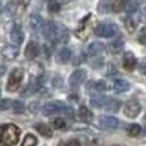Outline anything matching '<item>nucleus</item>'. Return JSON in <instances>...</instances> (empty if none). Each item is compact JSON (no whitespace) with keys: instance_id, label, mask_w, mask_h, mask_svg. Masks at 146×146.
Masks as SVG:
<instances>
[{"instance_id":"1","label":"nucleus","mask_w":146,"mask_h":146,"mask_svg":"<svg viewBox=\"0 0 146 146\" xmlns=\"http://www.w3.org/2000/svg\"><path fill=\"white\" fill-rule=\"evenodd\" d=\"M21 129L15 124H4L0 127V144L5 146H13L18 142Z\"/></svg>"},{"instance_id":"2","label":"nucleus","mask_w":146,"mask_h":146,"mask_svg":"<svg viewBox=\"0 0 146 146\" xmlns=\"http://www.w3.org/2000/svg\"><path fill=\"white\" fill-rule=\"evenodd\" d=\"M23 77H25V71L21 68H15L14 71L10 73L9 80H8V85H7V90L9 92H14L22 85Z\"/></svg>"},{"instance_id":"3","label":"nucleus","mask_w":146,"mask_h":146,"mask_svg":"<svg viewBox=\"0 0 146 146\" xmlns=\"http://www.w3.org/2000/svg\"><path fill=\"white\" fill-rule=\"evenodd\" d=\"M117 32V27L111 23H101L95 28V33L100 37H111Z\"/></svg>"},{"instance_id":"4","label":"nucleus","mask_w":146,"mask_h":146,"mask_svg":"<svg viewBox=\"0 0 146 146\" xmlns=\"http://www.w3.org/2000/svg\"><path fill=\"white\" fill-rule=\"evenodd\" d=\"M66 108V104L60 100H53L50 103L45 104L42 108V113L45 115H51V114H55V113H59L62 111L63 109Z\"/></svg>"},{"instance_id":"5","label":"nucleus","mask_w":146,"mask_h":146,"mask_svg":"<svg viewBox=\"0 0 146 146\" xmlns=\"http://www.w3.org/2000/svg\"><path fill=\"white\" fill-rule=\"evenodd\" d=\"M141 111V104L137 100H129L128 103L124 105V115L128 118H136Z\"/></svg>"},{"instance_id":"6","label":"nucleus","mask_w":146,"mask_h":146,"mask_svg":"<svg viewBox=\"0 0 146 146\" xmlns=\"http://www.w3.org/2000/svg\"><path fill=\"white\" fill-rule=\"evenodd\" d=\"M86 78H87V72L85 69H76L69 77V85L73 88L78 87L80 85H82L85 82Z\"/></svg>"},{"instance_id":"7","label":"nucleus","mask_w":146,"mask_h":146,"mask_svg":"<svg viewBox=\"0 0 146 146\" xmlns=\"http://www.w3.org/2000/svg\"><path fill=\"white\" fill-rule=\"evenodd\" d=\"M108 88V83L105 81H91L86 85V90L91 95H98L99 92H103Z\"/></svg>"},{"instance_id":"8","label":"nucleus","mask_w":146,"mask_h":146,"mask_svg":"<svg viewBox=\"0 0 146 146\" xmlns=\"http://www.w3.org/2000/svg\"><path fill=\"white\" fill-rule=\"evenodd\" d=\"M119 124L118 119L110 115H101L99 118V126L103 129H114L117 128Z\"/></svg>"},{"instance_id":"9","label":"nucleus","mask_w":146,"mask_h":146,"mask_svg":"<svg viewBox=\"0 0 146 146\" xmlns=\"http://www.w3.org/2000/svg\"><path fill=\"white\" fill-rule=\"evenodd\" d=\"M136 66H137V59L131 51H127L126 54L123 55V67L126 71L128 72H132L136 69Z\"/></svg>"},{"instance_id":"10","label":"nucleus","mask_w":146,"mask_h":146,"mask_svg":"<svg viewBox=\"0 0 146 146\" xmlns=\"http://www.w3.org/2000/svg\"><path fill=\"white\" fill-rule=\"evenodd\" d=\"M18 54H19V49L17 45H5L1 49V55L7 60H12V59L17 58Z\"/></svg>"},{"instance_id":"11","label":"nucleus","mask_w":146,"mask_h":146,"mask_svg":"<svg viewBox=\"0 0 146 146\" xmlns=\"http://www.w3.org/2000/svg\"><path fill=\"white\" fill-rule=\"evenodd\" d=\"M129 83L127 82V81L122 80V78H115V80H113V82H111V88H113L114 92L117 94H122V92H126V91L129 90Z\"/></svg>"},{"instance_id":"12","label":"nucleus","mask_w":146,"mask_h":146,"mask_svg":"<svg viewBox=\"0 0 146 146\" xmlns=\"http://www.w3.org/2000/svg\"><path fill=\"white\" fill-rule=\"evenodd\" d=\"M10 38L13 40V42H14L15 45H21V44L23 42V40H25V32H23V30L21 28V26L15 25L14 27L12 28V31H10Z\"/></svg>"},{"instance_id":"13","label":"nucleus","mask_w":146,"mask_h":146,"mask_svg":"<svg viewBox=\"0 0 146 146\" xmlns=\"http://www.w3.org/2000/svg\"><path fill=\"white\" fill-rule=\"evenodd\" d=\"M40 54V48L35 41H30L25 49V55L27 59H35Z\"/></svg>"},{"instance_id":"14","label":"nucleus","mask_w":146,"mask_h":146,"mask_svg":"<svg viewBox=\"0 0 146 146\" xmlns=\"http://www.w3.org/2000/svg\"><path fill=\"white\" fill-rule=\"evenodd\" d=\"M72 58V51L68 48H63L58 51L56 54V62L60 64H66L69 62V59Z\"/></svg>"},{"instance_id":"15","label":"nucleus","mask_w":146,"mask_h":146,"mask_svg":"<svg viewBox=\"0 0 146 146\" xmlns=\"http://www.w3.org/2000/svg\"><path fill=\"white\" fill-rule=\"evenodd\" d=\"M104 49V45L101 42H99V41H95V42L90 44L87 48V54L91 56H98L99 54L103 51Z\"/></svg>"},{"instance_id":"16","label":"nucleus","mask_w":146,"mask_h":146,"mask_svg":"<svg viewBox=\"0 0 146 146\" xmlns=\"http://www.w3.org/2000/svg\"><path fill=\"white\" fill-rule=\"evenodd\" d=\"M78 114H80V118L82 119L83 122H86V123H91L94 119L92 111L88 108H86V106H81L80 110H78Z\"/></svg>"},{"instance_id":"17","label":"nucleus","mask_w":146,"mask_h":146,"mask_svg":"<svg viewBox=\"0 0 146 146\" xmlns=\"http://www.w3.org/2000/svg\"><path fill=\"white\" fill-rule=\"evenodd\" d=\"M104 108L106 109V111H110V113H117L121 108V101L115 100V99H108L104 105Z\"/></svg>"},{"instance_id":"18","label":"nucleus","mask_w":146,"mask_h":146,"mask_svg":"<svg viewBox=\"0 0 146 146\" xmlns=\"http://www.w3.org/2000/svg\"><path fill=\"white\" fill-rule=\"evenodd\" d=\"M44 26V19L38 14H32L30 18V27L33 31H38Z\"/></svg>"},{"instance_id":"19","label":"nucleus","mask_w":146,"mask_h":146,"mask_svg":"<svg viewBox=\"0 0 146 146\" xmlns=\"http://www.w3.org/2000/svg\"><path fill=\"white\" fill-rule=\"evenodd\" d=\"M109 51H110L111 54H118L122 51V49H123V40H121V38H117V40H114L113 42L109 44Z\"/></svg>"},{"instance_id":"20","label":"nucleus","mask_w":146,"mask_h":146,"mask_svg":"<svg viewBox=\"0 0 146 146\" xmlns=\"http://www.w3.org/2000/svg\"><path fill=\"white\" fill-rule=\"evenodd\" d=\"M35 129L36 131H38V133H40L41 136H44V137H51L53 136V131H51L48 126H45V124H41V123L36 124Z\"/></svg>"},{"instance_id":"21","label":"nucleus","mask_w":146,"mask_h":146,"mask_svg":"<svg viewBox=\"0 0 146 146\" xmlns=\"http://www.w3.org/2000/svg\"><path fill=\"white\" fill-rule=\"evenodd\" d=\"M106 100H108V98H105V96H101V95H96L94 96L92 99H91V105L94 106V108H100V106H104L106 103Z\"/></svg>"},{"instance_id":"22","label":"nucleus","mask_w":146,"mask_h":146,"mask_svg":"<svg viewBox=\"0 0 146 146\" xmlns=\"http://www.w3.org/2000/svg\"><path fill=\"white\" fill-rule=\"evenodd\" d=\"M126 4H127V0H113L110 8L113 12H121V10H123L126 8Z\"/></svg>"},{"instance_id":"23","label":"nucleus","mask_w":146,"mask_h":146,"mask_svg":"<svg viewBox=\"0 0 146 146\" xmlns=\"http://www.w3.org/2000/svg\"><path fill=\"white\" fill-rule=\"evenodd\" d=\"M51 126L55 129H64L67 127V122L63 118H55L51 121Z\"/></svg>"},{"instance_id":"24","label":"nucleus","mask_w":146,"mask_h":146,"mask_svg":"<svg viewBox=\"0 0 146 146\" xmlns=\"http://www.w3.org/2000/svg\"><path fill=\"white\" fill-rule=\"evenodd\" d=\"M48 9L50 13H56L60 9V1L59 0H49L48 3Z\"/></svg>"},{"instance_id":"25","label":"nucleus","mask_w":146,"mask_h":146,"mask_svg":"<svg viewBox=\"0 0 146 146\" xmlns=\"http://www.w3.org/2000/svg\"><path fill=\"white\" fill-rule=\"evenodd\" d=\"M12 109H13V111L14 113H23L25 111V109H26V106H25V104L22 103V101H19V100H15V101H12Z\"/></svg>"},{"instance_id":"26","label":"nucleus","mask_w":146,"mask_h":146,"mask_svg":"<svg viewBox=\"0 0 146 146\" xmlns=\"http://www.w3.org/2000/svg\"><path fill=\"white\" fill-rule=\"evenodd\" d=\"M36 145H37V139L33 135H27L21 146H36Z\"/></svg>"},{"instance_id":"27","label":"nucleus","mask_w":146,"mask_h":146,"mask_svg":"<svg viewBox=\"0 0 146 146\" xmlns=\"http://www.w3.org/2000/svg\"><path fill=\"white\" fill-rule=\"evenodd\" d=\"M140 132H141V127H140L139 124H131V126L127 128V133H128L129 136H132V137L139 136Z\"/></svg>"},{"instance_id":"28","label":"nucleus","mask_w":146,"mask_h":146,"mask_svg":"<svg viewBox=\"0 0 146 146\" xmlns=\"http://www.w3.org/2000/svg\"><path fill=\"white\" fill-rule=\"evenodd\" d=\"M124 22H126V27L128 28V31H129V32H133V31H135V28H136V25H137V22H136V21H135L133 18H131V17H129V18H127V19L124 21Z\"/></svg>"},{"instance_id":"29","label":"nucleus","mask_w":146,"mask_h":146,"mask_svg":"<svg viewBox=\"0 0 146 146\" xmlns=\"http://www.w3.org/2000/svg\"><path fill=\"white\" fill-rule=\"evenodd\" d=\"M137 7H139V4H137L136 1H129V0H127V4H126V8H124V9H126L128 13H133L137 10Z\"/></svg>"},{"instance_id":"30","label":"nucleus","mask_w":146,"mask_h":146,"mask_svg":"<svg viewBox=\"0 0 146 146\" xmlns=\"http://www.w3.org/2000/svg\"><path fill=\"white\" fill-rule=\"evenodd\" d=\"M12 105V101L9 99H0V110H7L10 108Z\"/></svg>"},{"instance_id":"31","label":"nucleus","mask_w":146,"mask_h":146,"mask_svg":"<svg viewBox=\"0 0 146 146\" xmlns=\"http://www.w3.org/2000/svg\"><path fill=\"white\" fill-rule=\"evenodd\" d=\"M60 146H81L77 140H68V141L63 142Z\"/></svg>"},{"instance_id":"32","label":"nucleus","mask_w":146,"mask_h":146,"mask_svg":"<svg viewBox=\"0 0 146 146\" xmlns=\"http://www.w3.org/2000/svg\"><path fill=\"white\" fill-rule=\"evenodd\" d=\"M139 41H140L141 44H145V28H141V31H140Z\"/></svg>"},{"instance_id":"33","label":"nucleus","mask_w":146,"mask_h":146,"mask_svg":"<svg viewBox=\"0 0 146 146\" xmlns=\"http://www.w3.org/2000/svg\"><path fill=\"white\" fill-rule=\"evenodd\" d=\"M37 104H31V106H30V109H31V111H33V113H35V111H36V109H37Z\"/></svg>"},{"instance_id":"34","label":"nucleus","mask_w":146,"mask_h":146,"mask_svg":"<svg viewBox=\"0 0 146 146\" xmlns=\"http://www.w3.org/2000/svg\"><path fill=\"white\" fill-rule=\"evenodd\" d=\"M1 12H3V5L0 4V14H1Z\"/></svg>"},{"instance_id":"35","label":"nucleus","mask_w":146,"mask_h":146,"mask_svg":"<svg viewBox=\"0 0 146 146\" xmlns=\"http://www.w3.org/2000/svg\"><path fill=\"white\" fill-rule=\"evenodd\" d=\"M113 146H122V145H113Z\"/></svg>"}]
</instances>
